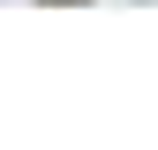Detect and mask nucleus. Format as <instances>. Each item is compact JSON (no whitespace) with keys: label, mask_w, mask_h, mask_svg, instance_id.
I'll list each match as a JSON object with an SVG mask.
<instances>
[{"label":"nucleus","mask_w":158,"mask_h":150,"mask_svg":"<svg viewBox=\"0 0 158 150\" xmlns=\"http://www.w3.org/2000/svg\"><path fill=\"white\" fill-rule=\"evenodd\" d=\"M60 8H75V0H60Z\"/></svg>","instance_id":"1"}]
</instances>
